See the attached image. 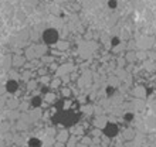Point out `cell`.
<instances>
[]
</instances>
